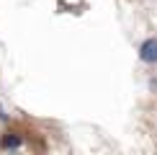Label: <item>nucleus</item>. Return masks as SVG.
Segmentation results:
<instances>
[{
	"label": "nucleus",
	"instance_id": "f257e3e1",
	"mask_svg": "<svg viewBox=\"0 0 157 155\" xmlns=\"http://www.w3.org/2000/svg\"><path fill=\"white\" fill-rule=\"evenodd\" d=\"M139 57H142V62H147V65H157V39H147V42L142 44Z\"/></svg>",
	"mask_w": 157,
	"mask_h": 155
},
{
	"label": "nucleus",
	"instance_id": "f03ea898",
	"mask_svg": "<svg viewBox=\"0 0 157 155\" xmlns=\"http://www.w3.org/2000/svg\"><path fill=\"white\" fill-rule=\"evenodd\" d=\"M21 145V137L18 134H5L3 140H0V147H5V150H13V147Z\"/></svg>",
	"mask_w": 157,
	"mask_h": 155
}]
</instances>
